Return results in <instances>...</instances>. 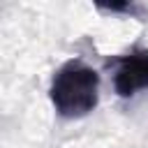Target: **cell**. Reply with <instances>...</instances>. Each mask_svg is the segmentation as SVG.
<instances>
[{
  "instance_id": "cell-1",
  "label": "cell",
  "mask_w": 148,
  "mask_h": 148,
  "mask_svg": "<svg viewBox=\"0 0 148 148\" xmlns=\"http://www.w3.org/2000/svg\"><path fill=\"white\" fill-rule=\"evenodd\" d=\"M49 97L58 116L83 118L95 111L99 99V74L83 60L62 62L49 86Z\"/></svg>"
},
{
  "instance_id": "cell-2",
  "label": "cell",
  "mask_w": 148,
  "mask_h": 148,
  "mask_svg": "<svg viewBox=\"0 0 148 148\" xmlns=\"http://www.w3.org/2000/svg\"><path fill=\"white\" fill-rule=\"evenodd\" d=\"M113 90L120 97H132L136 90L148 88V49H134L116 60Z\"/></svg>"
}]
</instances>
